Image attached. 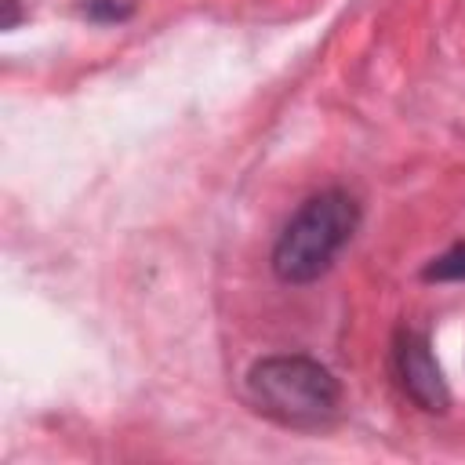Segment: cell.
Here are the masks:
<instances>
[{
  "label": "cell",
  "instance_id": "obj_4",
  "mask_svg": "<svg viewBox=\"0 0 465 465\" xmlns=\"http://www.w3.org/2000/svg\"><path fill=\"white\" fill-rule=\"evenodd\" d=\"M421 276L425 280H465V243H454L450 251H443V254H436L425 269H421Z\"/></svg>",
  "mask_w": 465,
  "mask_h": 465
},
{
  "label": "cell",
  "instance_id": "obj_5",
  "mask_svg": "<svg viewBox=\"0 0 465 465\" xmlns=\"http://www.w3.org/2000/svg\"><path fill=\"white\" fill-rule=\"evenodd\" d=\"M91 15H94V18H124L127 7H120V4H113V0H91Z\"/></svg>",
  "mask_w": 465,
  "mask_h": 465
},
{
  "label": "cell",
  "instance_id": "obj_1",
  "mask_svg": "<svg viewBox=\"0 0 465 465\" xmlns=\"http://www.w3.org/2000/svg\"><path fill=\"white\" fill-rule=\"evenodd\" d=\"M247 396L265 418L287 429H323L341 411V385L331 367L302 352H276L251 363Z\"/></svg>",
  "mask_w": 465,
  "mask_h": 465
},
{
  "label": "cell",
  "instance_id": "obj_3",
  "mask_svg": "<svg viewBox=\"0 0 465 465\" xmlns=\"http://www.w3.org/2000/svg\"><path fill=\"white\" fill-rule=\"evenodd\" d=\"M392 374L400 392L425 414H443L450 407V389L432 356V345L421 331L400 327L392 338Z\"/></svg>",
  "mask_w": 465,
  "mask_h": 465
},
{
  "label": "cell",
  "instance_id": "obj_2",
  "mask_svg": "<svg viewBox=\"0 0 465 465\" xmlns=\"http://www.w3.org/2000/svg\"><path fill=\"white\" fill-rule=\"evenodd\" d=\"M360 229V203L345 189H323L309 196L280 229L272 243V272L283 283L320 280Z\"/></svg>",
  "mask_w": 465,
  "mask_h": 465
},
{
  "label": "cell",
  "instance_id": "obj_6",
  "mask_svg": "<svg viewBox=\"0 0 465 465\" xmlns=\"http://www.w3.org/2000/svg\"><path fill=\"white\" fill-rule=\"evenodd\" d=\"M7 7V18H4V29H15L18 25V0H4Z\"/></svg>",
  "mask_w": 465,
  "mask_h": 465
}]
</instances>
